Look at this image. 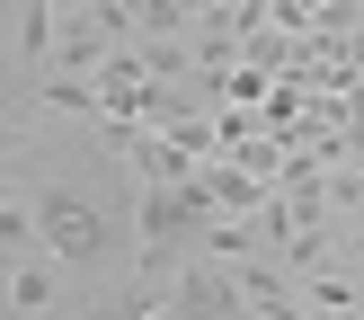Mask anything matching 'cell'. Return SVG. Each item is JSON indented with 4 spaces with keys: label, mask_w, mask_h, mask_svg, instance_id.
<instances>
[{
    "label": "cell",
    "mask_w": 364,
    "mask_h": 320,
    "mask_svg": "<svg viewBox=\"0 0 364 320\" xmlns=\"http://www.w3.org/2000/svg\"><path fill=\"white\" fill-rule=\"evenodd\" d=\"M27 205H36V240H45V258H63V267H107L116 223H107L98 196H71L63 178H45V187H27Z\"/></svg>",
    "instance_id": "1"
},
{
    "label": "cell",
    "mask_w": 364,
    "mask_h": 320,
    "mask_svg": "<svg viewBox=\"0 0 364 320\" xmlns=\"http://www.w3.org/2000/svg\"><path fill=\"white\" fill-rule=\"evenodd\" d=\"M169 320H249V294L223 258H187L169 276Z\"/></svg>",
    "instance_id": "2"
},
{
    "label": "cell",
    "mask_w": 364,
    "mask_h": 320,
    "mask_svg": "<svg viewBox=\"0 0 364 320\" xmlns=\"http://www.w3.org/2000/svg\"><path fill=\"white\" fill-rule=\"evenodd\" d=\"M53 267H63V258H27V249L9 258V311L18 320H45L53 311Z\"/></svg>",
    "instance_id": "3"
},
{
    "label": "cell",
    "mask_w": 364,
    "mask_h": 320,
    "mask_svg": "<svg viewBox=\"0 0 364 320\" xmlns=\"http://www.w3.org/2000/svg\"><path fill=\"white\" fill-rule=\"evenodd\" d=\"M205 187H213V205H223V213H258V205H267L258 178H240V169H205Z\"/></svg>",
    "instance_id": "4"
}]
</instances>
